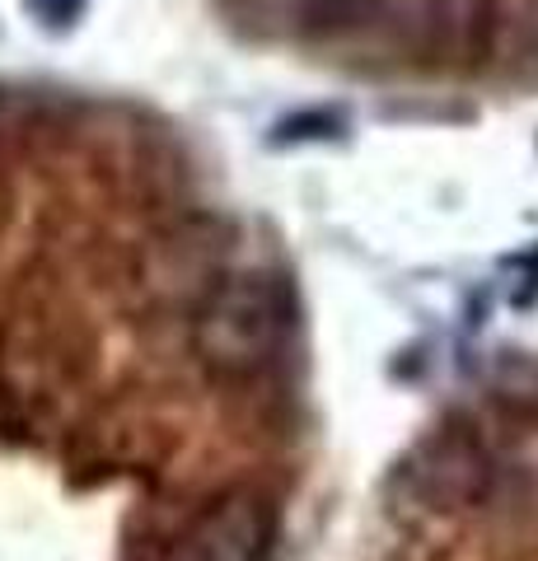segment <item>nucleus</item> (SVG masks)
<instances>
[{
    "label": "nucleus",
    "mask_w": 538,
    "mask_h": 561,
    "mask_svg": "<svg viewBox=\"0 0 538 561\" xmlns=\"http://www.w3.org/2000/svg\"><path fill=\"white\" fill-rule=\"evenodd\" d=\"M290 295L272 272H234L197 313V356L225 379H253L282 356Z\"/></svg>",
    "instance_id": "obj_1"
},
{
    "label": "nucleus",
    "mask_w": 538,
    "mask_h": 561,
    "mask_svg": "<svg viewBox=\"0 0 538 561\" xmlns=\"http://www.w3.org/2000/svg\"><path fill=\"white\" fill-rule=\"evenodd\" d=\"M276 557V519L263 501L230 496L211 505L197 529L183 538V561H272Z\"/></svg>",
    "instance_id": "obj_2"
},
{
    "label": "nucleus",
    "mask_w": 538,
    "mask_h": 561,
    "mask_svg": "<svg viewBox=\"0 0 538 561\" xmlns=\"http://www.w3.org/2000/svg\"><path fill=\"white\" fill-rule=\"evenodd\" d=\"M80 5H84V0H33V10H38L43 24H51V28L71 24L76 14H80Z\"/></svg>",
    "instance_id": "obj_3"
}]
</instances>
